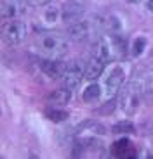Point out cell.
I'll return each instance as SVG.
<instances>
[{
    "label": "cell",
    "mask_w": 153,
    "mask_h": 159,
    "mask_svg": "<svg viewBox=\"0 0 153 159\" xmlns=\"http://www.w3.org/2000/svg\"><path fill=\"white\" fill-rule=\"evenodd\" d=\"M35 48L38 54L49 59H61L70 50V42L66 36H63L57 31H44L37 35Z\"/></svg>",
    "instance_id": "1"
},
{
    "label": "cell",
    "mask_w": 153,
    "mask_h": 159,
    "mask_svg": "<svg viewBox=\"0 0 153 159\" xmlns=\"http://www.w3.org/2000/svg\"><path fill=\"white\" fill-rule=\"evenodd\" d=\"M127 54V43L118 33L103 36L96 42L92 50V56L101 59L103 62H110L113 59H120Z\"/></svg>",
    "instance_id": "2"
},
{
    "label": "cell",
    "mask_w": 153,
    "mask_h": 159,
    "mask_svg": "<svg viewBox=\"0 0 153 159\" xmlns=\"http://www.w3.org/2000/svg\"><path fill=\"white\" fill-rule=\"evenodd\" d=\"M141 97H143V88L137 81H132L125 87L120 97V109L124 114L132 116L137 112V109L141 107Z\"/></svg>",
    "instance_id": "3"
},
{
    "label": "cell",
    "mask_w": 153,
    "mask_h": 159,
    "mask_svg": "<svg viewBox=\"0 0 153 159\" xmlns=\"http://www.w3.org/2000/svg\"><path fill=\"white\" fill-rule=\"evenodd\" d=\"M28 38V26L19 19L2 21V40L9 45H21Z\"/></svg>",
    "instance_id": "4"
},
{
    "label": "cell",
    "mask_w": 153,
    "mask_h": 159,
    "mask_svg": "<svg viewBox=\"0 0 153 159\" xmlns=\"http://www.w3.org/2000/svg\"><path fill=\"white\" fill-rule=\"evenodd\" d=\"M124 80H125V73L118 64H115L111 69H108L105 80H103V99L108 100L111 97H115V93L124 85Z\"/></svg>",
    "instance_id": "5"
},
{
    "label": "cell",
    "mask_w": 153,
    "mask_h": 159,
    "mask_svg": "<svg viewBox=\"0 0 153 159\" xmlns=\"http://www.w3.org/2000/svg\"><path fill=\"white\" fill-rule=\"evenodd\" d=\"M85 80V64H82L80 61H73V62L66 64L65 75H63V83L70 90H76L82 85V81Z\"/></svg>",
    "instance_id": "6"
},
{
    "label": "cell",
    "mask_w": 153,
    "mask_h": 159,
    "mask_svg": "<svg viewBox=\"0 0 153 159\" xmlns=\"http://www.w3.org/2000/svg\"><path fill=\"white\" fill-rule=\"evenodd\" d=\"M37 21H38V24L45 30L54 28V26H57V24L63 21V7L54 5V4L44 5V7H40V12H38V16H37Z\"/></svg>",
    "instance_id": "7"
},
{
    "label": "cell",
    "mask_w": 153,
    "mask_h": 159,
    "mask_svg": "<svg viewBox=\"0 0 153 159\" xmlns=\"http://www.w3.org/2000/svg\"><path fill=\"white\" fill-rule=\"evenodd\" d=\"M94 31H96V23H92L87 17H82V19L75 21V23L68 24V36L72 40H75V42L87 40Z\"/></svg>",
    "instance_id": "8"
},
{
    "label": "cell",
    "mask_w": 153,
    "mask_h": 159,
    "mask_svg": "<svg viewBox=\"0 0 153 159\" xmlns=\"http://www.w3.org/2000/svg\"><path fill=\"white\" fill-rule=\"evenodd\" d=\"M40 69H42V73H44L45 76H49L51 80H59L65 75L66 64L61 59H49V57H45L40 62Z\"/></svg>",
    "instance_id": "9"
},
{
    "label": "cell",
    "mask_w": 153,
    "mask_h": 159,
    "mask_svg": "<svg viewBox=\"0 0 153 159\" xmlns=\"http://www.w3.org/2000/svg\"><path fill=\"white\" fill-rule=\"evenodd\" d=\"M24 12V5L21 0H4L2 2V21L17 19Z\"/></svg>",
    "instance_id": "10"
},
{
    "label": "cell",
    "mask_w": 153,
    "mask_h": 159,
    "mask_svg": "<svg viewBox=\"0 0 153 159\" xmlns=\"http://www.w3.org/2000/svg\"><path fill=\"white\" fill-rule=\"evenodd\" d=\"M82 99H84V102H87V104H97L101 99H103V85L97 83L96 80H92V81L84 88Z\"/></svg>",
    "instance_id": "11"
},
{
    "label": "cell",
    "mask_w": 153,
    "mask_h": 159,
    "mask_svg": "<svg viewBox=\"0 0 153 159\" xmlns=\"http://www.w3.org/2000/svg\"><path fill=\"white\" fill-rule=\"evenodd\" d=\"M105 64L106 62H103L101 59H97V57L92 56V59L85 64V80H87V81L97 80L103 75V71H105Z\"/></svg>",
    "instance_id": "12"
},
{
    "label": "cell",
    "mask_w": 153,
    "mask_h": 159,
    "mask_svg": "<svg viewBox=\"0 0 153 159\" xmlns=\"http://www.w3.org/2000/svg\"><path fill=\"white\" fill-rule=\"evenodd\" d=\"M82 17H85V12H84V9H82L80 5L68 4V5L63 7V23L72 24V23H75V21L82 19Z\"/></svg>",
    "instance_id": "13"
},
{
    "label": "cell",
    "mask_w": 153,
    "mask_h": 159,
    "mask_svg": "<svg viewBox=\"0 0 153 159\" xmlns=\"http://www.w3.org/2000/svg\"><path fill=\"white\" fill-rule=\"evenodd\" d=\"M113 156L115 157H134L136 156V151H134L132 143L129 142L127 139H120L118 142L113 143Z\"/></svg>",
    "instance_id": "14"
},
{
    "label": "cell",
    "mask_w": 153,
    "mask_h": 159,
    "mask_svg": "<svg viewBox=\"0 0 153 159\" xmlns=\"http://www.w3.org/2000/svg\"><path fill=\"white\" fill-rule=\"evenodd\" d=\"M49 102L54 104V106H65V104L70 102V99H72V90L70 88H57V90L51 92V95L47 97Z\"/></svg>",
    "instance_id": "15"
},
{
    "label": "cell",
    "mask_w": 153,
    "mask_h": 159,
    "mask_svg": "<svg viewBox=\"0 0 153 159\" xmlns=\"http://www.w3.org/2000/svg\"><path fill=\"white\" fill-rule=\"evenodd\" d=\"M45 114H47L49 119H52L54 123L65 121V119L68 118V112L63 111V109H59V107H51V109H47V111H45Z\"/></svg>",
    "instance_id": "16"
},
{
    "label": "cell",
    "mask_w": 153,
    "mask_h": 159,
    "mask_svg": "<svg viewBox=\"0 0 153 159\" xmlns=\"http://www.w3.org/2000/svg\"><path fill=\"white\" fill-rule=\"evenodd\" d=\"M113 131H117V133H132L134 126H132V123H129V121H122V123H118V125L113 126Z\"/></svg>",
    "instance_id": "17"
},
{
    "label": "cell",
    "mask_w": 153,
    "mask_h": 159,
    "mask_svg": "<svg viewBox=\"0 0 153 159\" xmlns=\"http://www.w3.org/2000/svg\"><path fill=\"white\" fill-rule=\"evenodd\" d=\"M145 38H136L134 40V45H132V54L134 56H139L143 52V48H145Z\"/></svg>",
    "instance_id": "18"
},
{
    "label": "cell",
    "mask_w": 153,
    "mask_h": 159,
    "mask_svg": "<svg viewBox=\"0 0 153 159\" xmlns=\"http://www.w3.org/2000/svg\"><path fill=\"white\" fill-rule=\"evenodd\" d=\"M52 0H26V4L32 5V7H44V5L51 4Z\"/></svg>",
    "instance_id": "19"
},
{
    "label": "cell",
    "mask_w": 153,
    "mask_h": 159,
    "mask_svg": "<svg viewBox=\"0 0 153 159\" xmlns=\"http://www.w3.org/2000/svg\"><path fill=\"white\" fill-rule=\"evenodd\" d=\"M148 9L153 12V0H148Z\"/></svg>",
    "instance_id": "20"
},
{
    "label": "cell",
    "mask_w": 153,
    "mask_h": 159,
    "mask_svg": "<svg viewBox=\"0 0 153 159\" xmlns=\"http://www.w3.org/2000/svg\"><path fill=\"white\" fill-rule=\"evenodd\" d=\"M129 2H132V4H143L145 0H129Z\"/></svg>",
    "instance_id": "21"
}]
</instances>
